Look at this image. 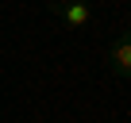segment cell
Returning <instances> with one entry per match:
<instances>
[{"label":"cell","instance_id":"3957f363","mask_svg":"<svg viewBox=\"0 0 131 123\" xmlns=\"http://www.w3.org/2000/svg\"><path fill=\"white\" fill-rule=\"evenodd\" d=\"M46 4H50V16H58L66 4H73V0H46Z\"/></svg>","mask_w":131,"mask_h":123},{"label":"cell","instance_id":"6da1fadb","mask_svg":"<svg viewBox=\"0 0 131 123\" xmlns=\"http://www.w3.org/2000/svg\"><path fill=\"white\" fill-rule=\"evenodd\" d=\"M104 66H108V73L112 77H119V81H131V27L108 46V54H104Z\"/></svg>","mask_w":131,"mask_h":123},{"label":"cell","instance_id":"277c9868","mask_svg":"<svg viewBox=\"0 0 131 123\" xmlns=\"http://www.w3.org/2000/svg\"><path fill=\"white\" fill-rule=\"evenodd\" d=\"M81 4H89V8H93V0H81Z\"/></svg>","mask_w":131,"mask_h":123},{"label":"cell","instance_id":"7a4b0ae2","mask_svg":"<svg viewBox=\"0 0 131 123\" xmlns=\"http://www.w3.org/2000/svg\"><path fill=\"white\" fill-rule=\"evenodd\" d=\"M54 19H58L62 27H70V31H81V27H89V23H93V8H89V4H81V0H73V4H66Z\"/></svg>","mask_w":131,"mask_h":123}]
</instances>
